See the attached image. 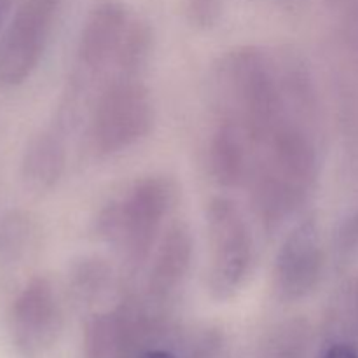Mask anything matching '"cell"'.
<instances>
[{
    "label": "cell",
    "instance_id": "cell-11",
    "mask_svg": "<svg viewBox=\"0 0 358 358\" xmlns=\"http://www.w3.org/2000/svg\"><path fill=\"white\" fill-rule=\"evenodd\" d=\"M192 261V238L185 226L171 227L157 247L147 280V301L152 310L159 311L178 287L187 278Z\"/></svg>",
    "mask_w": 358,
    "mask_h": 358
},
{
    "label": "cell",
    "instance_id": "cell-8",
    "mask_svg": "<svg viewBox=\"0 0 358 358\" xmlns=\"http://www.w3.org/2000/svg\"><path fill=\"white\" fill-rule=\"evenodd\" d=\"M324 266L317 222L308 217L283 240L275 262V290L282 301H299L317 287Z\"/></svg>",
    "mask_w": 358,
    "mask_h": 358
},
{
    "label": "cell",
    "instance_id": "cell-10",
    "mask_svg": "<svg viewBox=\"0 0 358 358\" xmlns=\"http://www.w3.org/2000/svg\"><path fill=\"white\" fill-rule=\"evenodd\" d=\"M131 20L129 9L119 0H103L94 6L80 31L77 48L80 69L94 73L114 62Z\"/></svg>",
    "mask_w": 358,
    "mask_h": 358
},
{
    "label": "cell",
    "instance_id": "cell-13",
    "mask_svg": "<svg viewBox=\"0 0 358 358\" xmlns=\"http://www.w3.org/2000/svg\"><path fill=\"white\" fill-rule=\"evenodd\" d=\"M66 150L58 131H42L28 145L23 157V178L34 191H48L62 178Z\"/></svg>",
    "mask_w": 358,
    "mask_h": 358
},
{
    "label": "cell",
    "instance_id": "cell-4",
    "mask_svg": "<svg viewBox=\"0 0 358 358\" xmlns=\"http://www.w3.org/2000/svg\"><path fill=\"white\" fill-rule=\"evenodd\" d=\"M154 107L138 79L115 77L103 90L90 126L91 147L98 156H112L149 135Z\"/></svg>",
    "mask_w": 358,
    "mask_h": 358
},
{
    "label": "cell",
    "instance_id": "cell-1",
    "mask_svg": "<svg viewBox=\"0 0 358 358\" xmlns=\"http://www.w3.org/2000/svg\"><path fill=\"white\" fill-rule=\"evenodd\" d=\"M264 145L252 203L262 229L273 234L306 201L317 180L318 157L310 133L289 119H283Z\"/></svg>",
    "mask_w": 358,
    "mask_h": 358
},
{
    "label": "cell",
    "instance_id": "cell-22",
    "mask_svg": "<svg viewBox=\"0 0 358 358\" xmlns=\"http://www.w3.org/2000/svg\"><path fill=\"white\" fill-rule=\"evenodd\" d=\"M140 358H177V357L170 352H164V350H150V352L143 353Z\"/></svg>",
    "mask_w": 358,
    "mask_h": 358
},
{
    "label": "cell",
    "instance_id": "cell-20",
    "mask_svg": "<svg viewBox=\"0 0 358 358\" xmlns=\"http://www.w3.org/2000/svg\"><path fill=\"white\" fill-rule=\"evenodd\" d=\"M322 358H358V352L355 346L348 345V343H336Z\"/></svg>",
    "mask_w": 358,
    "mask_h": 358
},
{
    "label": "cell",
    "instance_id": "cell-2",
    "mask_svg": "<svg viewBox=\"0 0 358 358\" xmlns=\"http://www.w3.org/2000/svg\"><path fill=\"white\" fill-rule=\"evenodd\" d=\"M275 66L268 55L254 45L231 51L220 66L224 119L236 122L255 143H264L285 119L280 73Z\"/></svg>",
    "mask_w": 358,
    "mask_h": 358
},
{
    "label": "cell",
    "instance_id": "cell-16",
    "mask_svg": "<svg viewBox=\"0 0 358 358\" xmlns=\"http://www.w3.org/2000/svg\"><path fill=\"white\" fill-rule=\"evenodd\" d=\"M311 332L308 322L301 318L282 322L264 339L262 358H306Z\"/></svg>",
    "mask_w": 358,
    "mask_h": 358
},
{
    "label": "cell",
    "instance_id": "cell-5",
    "mask_svg": "<svg viewBox=\"0 0 358 358\" xmlns=\"http://www.w3.org/2000/svg\"><path fill=\"white\" fill-rule=\"evenodd\" d=\"M210 268L206 287L213 299L227 301L241 289L252 262V236L245 215L229 198H213L206 208Z\"/></svg>",
    "mask_w": 358,
    "mask_h": 358
},
{
    "label": "cell",
    "instance_id": "cell-19",
    "mask_svg": "<svg viewBox=\"0 0 358 358\" xmlns=\"http://www.w3.org/2000/svg\"><path fill=\"white\" fill-rule=\"evenodd\" d=\"M336 250L339 259H348L358 252V212L353 213L339 229Z\"/></svg>",
    "mask_w": 358,
    "mask_h": 358
},
{
    "label": "cell",
    "instance_id": "cell-3",
    "mask_svg": "<svg viewBox=\"0 0 358 358\" xmlns=\"http://www.w3.org/2000/svg\"><path fill=\"white\" fill-rule=\"evenodd\" d=\"M173 198L175 189L168 178H142L124 198L101 208L96 219L98 236L112 245L129 268H138L149 257Z\"/></svg>",
    "mask_w": 358,
    "mask_h": 358
},
{
    "label": "cell",
    "instance_id": "cell-12",
    "mask_svg": "<svg viewBox=\"0 0 358 358\" xmlns=\"http://www.w3.org/2000/svg\"><path fill=\"white\" fill-rule=\"evenodd\" d=\"M247 140L243 129L222 119L208 145V166L213 180L222 187H236L247 175Z\"/></svg>",
    "mask_w": 358,
    "mask_h": 358
},
{
    "label": "cell",
    "instance_id": "cell-7",
    "mask_svg": "<svg viewBox=\"0 0 358 358\" xmlns=\"http://www.w3.org/2000/svg\"><path fill=\"white\" fill-rule=\"evenodd\" d=\"M62 311L55 289L45 278H35L21 290L13 306V336L24 357H41L58 339Z\"/></svg>",
    "mask_w": 358,
    "mask_h": 358
},
{
    "label": "cell",
    "instance_id": "cell-17",
    "mask_svg": "<svg viewBox=\"0 0 358 358\" xmlns=\"http://www.w3.org/2000/svg\"><path fill=\"white\" fill-rule=\"evenodd\" d=\"M28 222L27 219L20 215H13L3 222L2 231H0V248L7 255H16L17 252L23 250L24 243L28 240Z\"/></svg>",
    "mask_w": 358,
    "mask_h": 358
},
{
    "label": "cell",
    "instance_id": "cell-9",
    "mask_svg": "<svg viewBox=\"0 0 358 358\" xmlns=\"http://www.w3.org/2000/svg\"><path fill=\"white\" fill-rule=\"evenodd\" d=\"M156 315L142 303L126 301L112 311L98 313L84 332L86 358H131Z\"/></svg>",
    "mask_w": 358,
    "mask_h": 358
},
{
    "label": "cell",
    "instance_id": "cell-18",
    "mask_svg": "<svg viewBox=\"0 0 358 358\" xmlns=\"http://www.w3.org/2000/svg\"><path fill=\"white\" fill-rule=\"evenodd\" d=\"M187 16L196 28H212L220 17L219 0H187Z\"/></svg>",
    "mask_w": 358,
    "mask_h": 358
},
{
    "label": "cell",
    "instance_id": "cell-21",
    "mask_svg": "<svg viewBox=\"0 0 358 358\" xmlns=\"http://www.w3.org/2000/svg\"><path fill=\"white\" fill-rule=\"evenodd\" d=\"M10 9H13V0H0V31H2L3 24L9 17Z\"/></svg>",
    "mask_w": 358,
    "mask_h": 358
},
{
    "label": "cell",
    "instance_id": "cell-23",
    "mask_svg": "<svg viewBox=\"0 0 358 358\" xmlns=\"http://www.w3.org/2000/svg\"><path fill=\"white\" fill-rule=\"evenodd\" d=\"M58 2H59V0H58Z\"/></svg>",
    "mask_w": 358,
    "mask_h": 358
},
{
    "label": "cell",
    "instance_id": "cell-15",
    "mask_svg": "<svg viewBox=\"0 0 358 358\" xmlns=\"http://www.w3.org/2000/svg\"><path fill=\"white\" fill-rule=\"evenodd\" d=\"M70 290L79 303H94L112 283V269L100 257H80L69 275Z\"/></svg>",
    "mask_w": 358,
    "mask_h": 358
},
{
    "label": "cell",
    "instance_id": "cell-14",
    "mask_svg": "<svg viewBox=\"0 0 358 358\" xmlns=\"http://www.w3.org/2000/svg\"><path fill=\"white\" fill-rule=\"evenodd\" d=\"M154 49L152 30L145 21L131 20L128 31L115 52L114 65L117 70V77L124 79H138L140 72L149 63Z\"/></svg>",
    "mask_w": 358,
    "mask_h": 358
},
{
    "label": "cell",
    "instance_id": "cell-6",
    "mask_svg": "<svg viewBox=\"0 0 358 358\" xmlns=\"http://www.w3.org/2000/svg\"><path fill=\"white\" fill-rule=\"evenodd\" d=\"M58 0H24L0 38V86L23 84L41 62Z\"/></svg>",
    "mask_w": 358,
    "mask_h": 358
}]
</instances>
